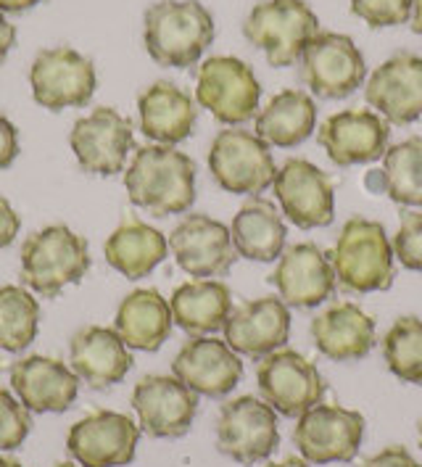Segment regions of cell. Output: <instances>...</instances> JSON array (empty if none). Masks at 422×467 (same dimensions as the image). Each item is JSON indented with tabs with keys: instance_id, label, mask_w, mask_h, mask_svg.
I'll list each match as a JSON object with an SVG mask.
<instances>
[{
	"instance_id": "obj_34",
	"label": "cell",
	"mask_w": 422,
	"mask_h": 467,
	"mask_svg": "<svg viewBox=\"0 0 422 467\" xmlns=\"http://www.w3.org/2000/svg\"><path fill=\"white\" fill-rule=\"evenodd\" d=\"M383 359L404 383L422 386V320L401 317L383 338Z\"/></svg>"
},
{
	"instance_id": "obj_27",
	"label": "cell",
	"mask_w": 422,
	"mask_h": 467,
	"mask_svg": "<svg viewBox=\"0 0 422 467\" xmlns=\"http://www.w3.org/2000/svg\"><path fill=\"white\" fill-rule=\"evenodd\" d=\"M172 309L164 296L156 288H138L122 298L114 330L127 348L159 351L172 333Z\"/></svg>"
},
{
	"instance_id": "obj_2",
	"label": "cell",
	"mask_w": 422,
	"mask_h": 467,
	"mask_svg": "<svg viewBox=\"0 0 422 467\" xmlns=\"http://www.w3.org/2000/svg\"><path fill=\"white\" fill-rule=\"evenodd\" d=\"M146 50L159 67L188 69L214 40V19L199 0H159L143 16Z\"/></svg>"
},
{
	"instance_id": "obj_46",
	"label": "cell",
	"mask_w": 422,
	"mask_h": 467,
	"mask_svg": "<svg viewBox=\"0 0 422 467\" xmlns=\"http://www.w3.org/2000/svg\"><path fill=\"white\" fill-rule=\"evenodd\" d=\"M0 467H22L16 460H5V457H0Z\"/></svg>"
},
{
	"instance_id": "obj_39",
	"label": "cell",
	"mask_w": 422,
	"mask_h": 467,
	"mask_svg": "<svg viewBox=\"0 0 422 467\" xmlns=\"http://www.w3.org/2000/svg\"><path fill=\"white\" fill-rule=\"evenodd\" d=\"M362 467H422L409 449L404 446H388L383 451H377L375 457H370Z\"/></svg>"
},
{
	"instance_id": "obj_24",
	"label": "cell",
	"mask_w": 422,
	"mask_h": 467,
	"mask_svg": "<svg viewBox=\"0 0 422 467\" xmlns=\"http://www.w3.org/2000/svg\"><path fill=\"white\" fill-rule=\"evenodd\" d=\"M69 365L90 389H108L125 380L132 369V354L117 330L87 325L77 330L69 344Z\"/></svg>"
},
{
	"instance_id": "obj_48",
	"label": "cell",
	"mask_w": 422,
	"mask_h": 467,
	"mask_svg": "<svg viewBox=\"0 0 422 467\" xmlns=\"http://www.w3.org/2000/svg\"><path fill=\"white\" fill-rule=\"evenodd\" d=\"M417 431H420V446H422V420H420V428H417Z\"/></svg>"
},
{
	"instance_id": "obj_10",
	"label": "cell",
	"mask_w": 422,
	"mask_h": 467,
	"mask_svg": "<svg viewBox=\"0 0 422 467\" xmlns=\"http://www.w3.org/2000/svg\"><path fill=\"white\" fill-rule=\"evenodd\" d=\"M256 383L262 399L285 418H301L312 407L323 404L324 380L320 369L291 348H277L259 359Z\"/></svg>"
},
{
	"instance_id": "obj_1",
	"label": "cell",
	"mask_w": 422,
	"mask_h": 467,
	"mask_svg": "<svg viewBox=\"0 0 422 467\" xmlns=\"http://www.w3.org/2000/svg\"><path fill=\"white\" fill-rule=\"evenodd\" d=\"M129 201L153 217L185 214L196 203V161L174 146H143L125 172Z\"/></svg>"
},
{
	"instance_id": "obj_26",
	"label": "cell",
	"mask_w": 422,
	"mask_h": 467,
	"mask_svg": "<svg viewBox=\"0 0 422 467\" xmlns=\"http://www.w3.org/2000/svg\"><path fill=\"white\" fill-rule=\"evenodd\" d=\"M138 114L143 135L161 146H177L188 140L199 122V109L193 99L167 79L153 82L140 93Z\"/></svg>"
},
{
	"instance_id": "obj_22",
	"label": "cell",
	"mask_w": 422,
	"mask_h": 467,
	"mask_svg": "<svg viewBox=\"0 0 422 467\" xmlns=\"http://www.w3.org/2000/svg\"><path fill=\"white\" fill-rule=\"evenodd\" d=\"M274 288L288 306L312 309L335 294V270L330 256L314 244H296L283 251L273 277Z\"/></svg>"
},
{
	"instance_id": "obj_6",
	"label": "cell",
	"mask_w": 422,
	"mask_h": 467,
	"mask_svg": "<svg viewBox=\"0 0 422 467\" xmlns=\"http://www.w3.org/2000/svg\"><path fill=\"white\" fill-rule=\"evenodd\" d=\"M209 170L217 185L235 196H259L273 185L274 159L270 146L249 130H222L209 148Z\"/></svg>"
},
{
	"instance_id": "obj_4",
	"label": "cell",
	"mask_w": 422,
	"mask_h": 467,
	"mask_svg": "<svg viewBox=\"0 0 422 467\" xmlns=\"http://www.w3.org/2000/svg\"><path fill=\"white\" fill-rule=\"evenodd\" d=\"M90 270V251L82 235L67 224L32 233L22 246V280L35 294L58 296Z\"/></svg>"
},
{
	"instance_id": "obj_32",
	"label": "cell",
	"mask_w": 422,
	"mask_h": 467,
	"mask_svg": "<svg viewBox=\"0 0 422 467\" xmlns=\"http://www.w3.org/2000/svg\"><path fill=\"white\" fill-rule=\"evenodd\" d=\"M386 196L401 206H422V138L388 146L383 156Z\"/></svg>"
},
{
	"instance_id": "obj_14",
	"label": "cell",
	"mask_w": 422,
	"mask_h": 467,
	"mask_svg": "<svg viewBox=\"0 0 422 467\" xmlns=\"http://www.w3.org/2000/svg\"><path fill=\"white\" fill-rule=\"evenodd\" d=\"M69 146L85 172L100 177L119 174L135 146L132 124L117 109L98 106L87 117L77 119L69 132Z\"/></svg>"
},
{
	"instance_id": "obj_5",
	"label": "cell",
	"mask_w": 422,
	"mask_h": 467,
	"mask_svg": "<svg viewBox=\"0 0 422 467\" xmlns=\"http://www.w3.org/2000/svg\"><path fill=\"white\" fill-rule=\"evenodd\" d=\"M320 32L317 14L304 0H262L251 8L243 35L251 46L264 50L274 69L293 67L309 40Z\"/></svg>"
},
{
	"instance_id": "obj_16",
	"label": "cell",
	"mask_w": 422,
	"mask_h": 467,
	"mask_svg": "<svg viewBox=\"0 0 422 467\" xmlns=\"http://www.w3.org/2000/svg\"><path fill=\"white\" fill-rule=\"evenodd\" d=\"M132 410L138 425L153 439H180L190 431L199 412V394H193L174 375H149L132 391Z\"/></svg>"
},
{
	"instance_id": "obj_20",
	"label": "cell",
	"mask_w": 422,
	"mask_h": 467,
	"mask_svg": "<svg viewBox=\"0 0 422 467\" xmlns=\"http://www.w3.org/2000/svg\"><path fill=\"white\" fill-rule=\"evenodd\" d=\"M172 372L193 394L222 399L241 383L243 362L241 354H235L227 341L211 336H193L177 351Z\"/></svg>"
},
{
	"instance_id": "obj_13",
	"label": "cell",
	"mask_w": 422,
	"mask_h": 467,
	"mask_svg": "<svg viewBox=\"0 0 422 467\" xmlns=\"http://www.w3.org/2000/svg\"><path fill=\"white\" fill-rule=\"evenodd\" d=\"M283 214L301 230L327 227L335 217V185L317 164L288 159L273 180Z\"/></svg>"
},
{
	"instance_id": "obj_30",
	"label": "cell",
	"mask_w": 422,
	"mask_h": 467,
	"mask_svg": "<svg viewBox=\"0 0 422 467\" xmlns=\"http://www.w3.org/2000/svg\"><path fill=\"white\" fill-rule=\"evenodd\" d=\"M174 325L190 336H211L222 330L232 312V294L220 280H190L174 288L170 298Z\"/></svg>"
},
{
	"instance_id": "obj_19",
	"label": "cell",
	"mask_w": 422,
	"mask_h": 467,
	"mask_svg": "<svg viewBox=\"0 0 422 467\" xmlns=\"http://www.w3.org/2000/svg\"><path fill=\"white\" fill-rule=\"evenodd\" d=\"M365 99L388 124L417 122L422 117V58L396 53L383 61L365 85Z\"/></svg>"
},
{
	"instance_id": "obj_28",
	"label": "cell",
	"mask_w": 422,
	"mask_h": 467,
	"mask_svg": "<svg viewBox=\"0 0 422 467\" xmlns=\"http://www.w3.org/2000/svg\"><path fill=\"white\" fill-rule=\"evenodd\" d=\"M230 235L238 256H246L251 262H274L285 251L288 227L273 201L253 196L238 209L230 224Z\"/></svg>"
},
{
	"instance_id": "obj_12",
	"label": "cell",
	"mask_w": 422,
	"mask_h": 467,
	"mask_svg": "<svg viewBox=\"0 0 422 467\" xmlns=\"http://www.w3.org/2000/svg\"><path fill=\"white\" fill-rule=\"evenodd\" d=\"M29 82L35 100L50 111L79 109L96 93V67L75 48H46L32 61Z\"/></svg>"
},
{
	"instance_id": "obj_40",
	"label": "cell",
	"mask_w": 422,
	"mask_h": 467,
	"mask_svg": "<svg viewBox=\"0 0 422 467\" xmlns=\"http://www.w3.org/2000/svg\"><path fill=\"white\" fill-rule=\"evenodd\" d=\"M19 230H22L19 214L14 212V206L5 198H0V248L11 246L14 238L19 235Z\"/></svg>"
},
{
	"instance_id": "obj_38",
	"label": "cell",
	"mask_w": 422,
	"mask_h": 467,
	"mask_svg": "<svg viewBox=\"0 0 422 467\" xmlns=\"http://www.w3.org/2000/svg\"><path fill=\"white\" fill-rule=\"evenodd\" d=\"M16 156H19V132L5 114H0V170L11 167Z\"/></svg>"
},
{
	"instance_id": "obj_9",
	"label": "cell",
	"mask_w": 422,
	"mask_h": 467,
	"mask_svg": "<svg viewBox=\"0 0 422 467\" xmlns=\"http://www.w3.org/2000/svg\"><path fill=\"white\" fill-rule=\"evenodd\" d=\"M280 443L277 412L256 396H238L222 404L217 418V446L241 465L264 462Z\"/></svg>"
},
{
	"instance_id": "obj_45",
	"label": "cell",
	"mask_w": 422,
	"mask_h": 467,
	"mask_svg": "<svg viewBox=\"0 0 422 467\" xmlns=\"http://www.w3.org/2000/svg\"><path fill=\"white\" fill-rule=\"evenodd\" d=\"M267 467H309V462L306 460H298V457H288L283 462H270Z\"/></svg>"
},
{
	"instance_id": "obj_15",
	"label": "cell",
	"mask_w": 422,
	"mask_h": 467,
	"mask_svg": "<svg viewBox=\"0 0 422 467\" xmlns=\"http://www.w3.org/2000/svg\"><path fill=\"white\" fill-rule=\"evenodd\" d=\"M140 425L122 412L98 410L69 428L67 449L82 467H122L135 460Z\"/></svg>"
},
{
	"instance_id": "obj_25",
	"label": "cell",
	"mask_w": 422,
	"mask_h": 467,
	"mask_svg": "<svg viewBox=\"0 0 422 467\" xmlns=\"http://www.w3.org/2000/svg\"><path fill=\"white\" fill-rule=\"evenodd\" d=\"M309 330L320 354L333 362H359L375 346V320L351 301L327 306Z\"/></svg>"
},
{
	"instance_id": "obj_41",
	"label": "cell",
	"mask_w": 422,
	"mask_h": 467,
	"mask_svg": "<svg viewBox=\"0 0 422 467\" xmlns=\"http://www.w3.org/2000/svg\"><path fill=\"white\" fill-rule=\"evenodd\" d=\"M14 43H16V26L11 25L5 19V14L0 11V61H5V56H8V50L14 48Z\"/></svg>"
},
{
	"instance_id": "obj_35",
	"label": "cell",
	"mask_w": 422,
	"mask_h": 467,
	"mask_svg": "<svg viewBox=\"0 0 422 467\" xmlns=\"http://www.w3.org/2000/svg\"><path fill=\"white\" fill-rule=\"evenodd\" d=\"M29 431H32L29 410L5 389H0V451L19 449L26 441Z\"/></svg>"
},
{
	"instance_id": "obj_17",
	"label": "cell",
	"mask_w": 422,
	"mask_h": 467,
	"mask_svg": "<svg viewBox=\"0 0 422 467\" xmlns=\"http://www.w3.org/2000/svg\"><path fill=\"white\" fill-rule=\"evenodd\" d=\"M170 248L180 270L199 280L222 277L238 259L230 227L209 214H185L170 235Z\"/></svg>"
},
{
	"instance_id": "obj_37",
	"label": "cell",
	"mask_w": 422,
	"mask_h": 467,
	"mask_svg": "<svg viewBox=\"0 0 422 467\" xmlns=\"http://www.w3.org/2000/svg\"><path fill=\"white\" fill-rule=\"evenodd\" d=\"M394 256L412 272H422V212L409 209L401 214L398 233L394 235Z\"/></svg>"
},
{
	"instance_id": "obj_36",
	"label": "cell",
	"mask_w": 422,
	"mask_h": 467,
	"mask_svg": "<svg viewBox=\"0 0 422 467\" xmlns=\"http://www.w3.org/2000/svg\"><path fill=\"white\" fill-rule=\"evenodd\" d=\"M415 0H351V11L375 29L407 25L412 19Z\"/></svg>"
},
{
	"instance_id": "obj_31",
	"label": "cell",
	"mask_w": 422,
	"mask_h": 467,
	"mask_svg": "<svg viewBox=\"0 0 422 467\" xmlns=\"http://www.w3.org/2000/svg\"><path fill=\"white\" fill-rule=\"evenodd\" d=\"M317 103L304 90L277 93L256 114V135L274 148H296L314 132Z\"/></svg>"
},
{
	"instance_id": "obj_11",
	"label": "cell",
	"mask_w": 422,
	"mask_h": 467,
	"mask_svg": "<svg viewBox=\"0 0 422 467\" xmlns=\"http://www.w3.org/2000/svg\"><path fill=\"white\" fill-rule=\"evenodd\" d=\"M365 439V418L338 404H317L298 418L293 443L309 465L351 462Z\"/></svg>"
},
{
	"instance_id": "obj_33",
	"label": "cell",
	"mask_w": 422,
	"mask_h": 467,
	"mask_svg": "<svg viewBox=\"0 0 422 467\" xmlns=\"http://www.w3.org/2000/svg\"><path fill=\"white\" fill-rule=\"evenodd\" d=\"M40 325V304L22 285H0V346L25 351L35 341Z\"/></svg>"
},
{
	"instance_id": "obj_29",
	"label": "cell",
	"mask_w": 422,
	"mask_h": 467,
	"mask_svg": "<svg viewBox=\"0 0 422 467\" xmlns=\"http://www.w3.org/2000/svg\"><path fill=\"white\" fill-rule=\"evenodd\" d=\"M106 262L129 280H143L156 270L170 251V241L161 230L138 217L125 220L106 241Z\"/></svg>"
},
{
	"instance_id": "obj_42",
	"label": "cell",
	"mask_w": 422,
	"mask_h": 467,
	"mask_svg": "<svg viewBox=\"0 0 422 467\" xmlns=\"http://www.w3.org/2000/svg\"><path fill=\"white\" fill-rule=\"evenodd\" d=\"M40 0H0V11L3 14H22L26 8H35Z\"/></svg>"
},
{
	"instance_id": "obj_18",
	"label": "cell",
	"mask_w": 422,
	"mask_h": 467,
	"mask_svg": "<svg viewBox=\"0 0 422 467\" xmlns=\"http://www.w3.org/2000/svg\"><path fill=\"white\" fill-rule=\"evenodd\" d=\"M317 140L335 167L370 164L386 156L391 124L370 109H346L324 119Z\"/></svg>"
},
{
	"instance_id": "obj_7",
	"label": "cell",
	"mask_w": 422,
	"mask_h": 467,
	"mask_svg": "<svg viewBox=\"0 0 422 467\" xmlns=\"http://www.w3.org/2000/svg\"><path fill=\"white\" fill-rule=\"evenodd\" d=\"M196 99L217 122L238 127L259 114L262 85L246 61L214 56L201 64Z\"/></svg>"
},
{
	"instance_id": "obj_21",
	"label": "cell",
	"mask_w": 422,
	"mask_h": 467,
	"mask_svg": "<svg viewBox=\"0 0 422 467\" xmlns=\"http://www.w3.org/2000/svg\"><path fill=\"white\" fill-rule=\"evenodd\" d=\"M222 330L224 341L235 354L249 359H264L267 354L288 344L291 312L280 296L253 298L230 312Z\"/></svg>"
},
{
	"instance_id": "obj_43",
	"label": "cell",
	"mask_w": 422,
	"mask_h": 467,
	"mask_svg": "<svg viewBox=\"0 0 422 467\" xmlns=\"http://www.w3.org/2000/svg\"><path fill=\"white\" fill-rule=\"evenodd\" d=\"M365 185L370 193H386V180H383V170H373L365 174Z\"/></svg>"
},
{
	"instance_id": "obj_44",
	"label": "cell",
	"mask_w": 422,
	"mask_h": 467,
	"mask_svg": "<svg viewBox=\"0 0 422 467\" xmlns=\"http://www.w3.org/2000/svg\"><path fill=\"white\" fill-rule=\"evenodd\" d=\"M412 29L422 37V0H415V8H412Z\"/></svg>"
},
{
	"instance_id": "obj_47",
	"label": "cell",
	"mask_w": 422,
	"mask_h": 467,
	"mask_svg": "<svg viewBox=\"0 0 422 467\" xmlns=\"http://www.w3.org/2000/svg\"><path fill=\"white\" fill-rule=\"evenodd\" d=\"M56 467H77V465H72V462H61V465H56Z\"/></svg>"
},
{
	"instance_id": "obj_23",
	"label": "cell",
	"mask_w": 422,
	"mask_h": 467,
	"mask_svg": "<svg viewBox=\"0 0 422 467\" xmlns=\"http://www.w3.org/2000/svg\"><path fill=\"white\" fill-rule=\"evenodd\" d=\"M11 386L29 412H67L79 394V378L61 359L32 354L11 368Z\"/></svg>"
},
{
	"instance_id": "obj_8",
	"label": "cell",
	"mask_w": 422,
	"mask_h": 467,
	"mask_svg": "<svg viewBox=\"0 0 422 467\" xmlns=\"http://www.w3.org/2000/svg\"><path fill=\"white\" fill-rule=\"evenodd\" d=\"M301 79L314 96L341 100L367 82V64L351 37L317 32L301 53Z\"/></svg>"
},
{
	"instance_id": "obj_3",
	"label": "cell",
	"mask_w": 422,
	"mask_h": 467,
	"mask_svg": "<svg viewBox=\"0 0 422 467\" xmlns=\"http://www.w3.org/2000/svg\"><path fill=\"white\" fill-rule=\"evenodd\" d=\"M335 280L351 294L388 291L396 277L394 244L380 222L351 217L338 233L333 254H327Z\"/></svg>"
}]
</instances>
